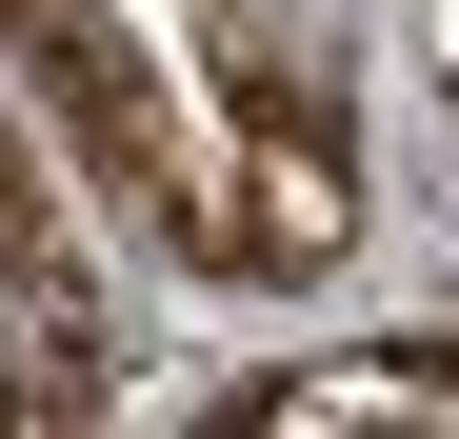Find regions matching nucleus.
Segmentation results:
<instances>
[{
    "mask_svg": "<svg viewBox=\"0 0 459 439\" xmlns=\"http://www.w3.org/2000/svg\"><path fill=\"white\" fill-rule=\"evenodd\" d=\"M40 81H60V120H81V140H100L120 180H160V100H140L120 21H81V0H40Z\"/></svg>",
    "mask_w": 459,
    "mask_h": 439,
    "instance_id": "nucleus-1",
    "label": "nucleus"
},
{
    "mask_svg": "<svg viewBox=\"0 0 459 439\" xmlns=\"http://www.w3.org/2000/svg\"><path fill=\"white\" fill-rule=\"evenodd\" d=\"M81 340H100V320H81V280H60V260H21V300H0V380H21L40 419L81 400Z\"/></svg>",
    "mask_w": 459,
    "mask_h": 439,
    "instance_id": "nucleus-2",
    "label": "nucleus"
}]
</instances>
